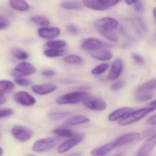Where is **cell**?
I'll list each match as a JSON object with an SVG mask.
<instances>
[{"label": "cell", "instance_id": "obj_1", "mask_svg": "<svg viewBox=\"0 0 156 156\" xmlns=\"http://www.w3.org/2000/svg\"><path fill=\"white\" fill-rule=\"evenodd\" d=\"M94 26L101 34L105 36L114 32V30L117 28L118 23L115 19L105 17L97 21Z\"/></svg>", "mask_w": 156, "mask_h": 156}, {"label": "cell", "instance_id": "obj_2", "mask_svg": "<svg viewBox=\"0 0 156 156\" xmlns=\"http://www.w3.org/2000/svg\"><path fill=\"white\" fill-rule=\"evenodd\" d=\"M155 107L145 108L137 111L132 112L123 117L118 122V124L120 126H126L132 124L145 117L148 113L154 111Z\"/></svg>", "mask_w": 156, "mask_h": 156}, {"label": "cell", "instance_id": "obj_3", "mask_svg": "<svg viewBox=\"0 0 156 156\" xmlns=\"http://www.w3.org/2000/svg\"><path fill=\"white\" fill-rule=\"evenodd\" d=\"M60 139L55 137L45 138L37 140L34 144L33 150L35 152H42L51 150L57 144Z\"/></svg>", "mask_w": 156, "mask_h": 156}, {"label": "cell", "instance_id": "obj_4", "mask_svg": "<svg viewBox=\"0 0 156 156\" xmlns=\"http://www.w3.org/2000/svg\"><path fill=\"white\" fill-rule=\"evenodd\" d=\"M87 97V94L83 92H73L59 97L55 101L57 104L60 105L76 104L80 101H83Z\"/></svg>", "mask_w": 156, "mask_h": 156}, {"label": "cell", "instance_id": "obj_5", "mask_svg": "<svg viewBox=\"0 0 156 156\" xmlns=\"http://www.w3.org/2000/svg\"><path fill=\"white\" fill-rule=\"evenodd\" d=\"M36 72V68L31 64L22 62L15 66L12 72V75L16 77H21L34 74Z\"/></svg>", "mask_w": 156, "mask_h": 156}, {"label": "cell", "instance_id": "obj_6", "mask_svg": "<svg viewBox=\"0 0 156 156\" xmlns=\"http://www.w3.org/2000/svg\"><path fill=\"white\" fill-rule=\"evenodd\" d=\"M84 135L83 133H74L73 136L64 141L58 147L57 151L59 153H63L68 151L76 145L83 140Z\"/></svg>", "mask_w": 156, "mask_h": 156}, {"label": "cell", "instance_id": "obj_7", "mask_svg": "<svg viewBox=\"0 0 156 156\" xmlns=\"http://www.w3.org/2000/svg\"><path fill=\"white\" fill-rule=\"evenodd\" d=\"M11 132L13 136L21 142L28 141L33 135V132L31 129L20 125L14 126L12 129Z\"/></svg>", "mask_w": 156, "mask_h": 156}, {"label": "cell", "instance_id": "obj_8", "mask_svg": "<svg viewBox=\"0 0 156 156\" xmlns=\"http://www.w3.org/2000/svg\"><path fill=\"white\" fill-rule=\"evenodd\" d=\"M84 105L93 110L102 111L106 108L107 105L105 100L99 98H87L83 101Z\"/></svg>", "mask_w": 156, "mask_h": 156}, {"label": "cell", "instance_id": "obj_9", "mask_svg": "<svg viewBox=\"0 0 156 156\" xmlns=\"http://www.w3.org/2000/svg\"><path fill=\"white\" fill-rule=\"evenodd\" d=\"M14 99L18 104L25 106L33 105L36 102L33 96L29 93L24 91H20L16 93L14 95Z\"/></svg>", "mask_w": 156, "mask_h": 156}, {"label": "cell", "instance_id": "obj_10", "mask_svg": "<svg viewBox=\"0 0 156 156\" xmlns=\"http://www.w3.org/2000/svg\"><path fill=\"white\" fill-rule=\"evenodd\" d=\"M156 135L154 134L149 138L147 139L144 143L141 145L139 150L137 152V156H148L151 152L153 147L156 145Z\"/></svg>", "mask_w": 156, "mask_h": 156}, {"label": "cell", "instance_id": "obj_11", "mask_svg": "<svg viewBox=\"0 0 156 156\" xmlns=\"http://www.w3.org/2000/svg\"><path fill=\"white\" fill-rule=\"evenodd\" d=\"M123 65L120 59L115 61L112 64L109 73L108 75V80L110 81L117 79L121 74L123 70Z\"/></svg>", "mask_w": 156, "mask_h": 156}, {"label": "cell", "instance_id": "obj_12", "mask_svg": "<svg viewBox=\"0 0 156 156\" xmlns=\"http://www.w3.org/2000/svg\"><path fill=\"white\" fill-rule=\"evenodd\" d=\"M140 136L139 133L130 132L119 137L114 141L116 146H123L135 141Z\"/></svg>", "mask_w": 156, "mask_h": 156}, {"label": "cell", "instance_id": "obj_13", "mask_svg": "<svg viewBox=\"0 0 156 156\" xmlns=\"http://www.w3.org/2000/svg\"><path fill=\"white\" fill-rule=\"evenodd\" d=\"M57 86L53 84L45 83L33 86L32 89L34 92L39 95H46L55 91Z\"/></svg>", "mask_w": 156, "mask_h": 156}, {"label": "cell", "instance_id": "obj_14", "mask_svg": "<svg viewBox=\"0 0 156 156\" xmlns=\"http://www.w3.org/2000/svg\"><path fill=\"white\" fill-rule=\"evenodd\" d=\"M102 46L100 41L96 38H91L84 40L81 44L82 49L86 51H96L100 49Z\"/></svg>", "mask_w": 156, "mask_h": 156}, {"label": "cell", "instance_id": "obj_15", "mask_svg": "<svg viewBox=\"0 0 156 156\" xmlns=\"http://www.w3.org/2000/svg\"><path fill=\"white\" fill-rule=\"evenodd\" d=\"M60 33V29L57 27L41 28L38 30V34L40 37L44 39H54L58 37Z\"/></svg>", "mask_w": 156, "mask_h": 156}, {"label": "cell", "instance_id": "obj_16", "mask_svg": "<svg viewBox=\"0 0 156 156\" xmlns=\"http://www.w3.org/2000/svg\"><path fill=\"white\" fill-rule=\"evenodd\" d=\"M134 111L133 108L129 107H123L119 108L108 115V119L110 121H114L122 118L123 117Z\"/></svg>", "mask_w": 156, "mask_h": 156}, {"label": "cell", "instance_id": "obj_17", "mask_svg": "<svg viewBox=\"0 0 156 156\" xmlns=\"http://www.w3.org/2000/svg\"><path fill=\"white\" fill-rule=\"evenodd\" d=\"M115 144V142H109L107 143L101 147H98L91 151V154L94 156H103L105 155L107 153L111 151L116 147Z\"/></svg>", "mask_w": 156, "mask_h": 156}, {"label": "cell", "instance_id": "obj_18", "mask_svg": "<svg viewBox=\"0 0 156 156\" xmlns=\"http://www.w3.org/2000/svg\"><path fill=\"white\" fill-rule=\"evenodd\" d=\"M90 121V119L82 115H78L72 117L70 119L66 120L64 125L65 126H74V125H79V124H84L87 123Z\"/></svg>", "mask_w": 156, "mask_h": 156}, {"label": "cell", "instance_id": "obj_19", "mask_svg": "<svg viewBox=\"0 0 156 156\" xmlns=\"http://www.w3.org/2000/svg\"><path fill=\"white\" fill-rule=\"evenodd\" d=\"M9 3L15 10L26 11L30 9L29 4L24 0H10Z\"/></svg>", "mask_w": 156, "mask_h": 156}, {"label": "cell", "instance_id": "obj_20", "mask_svg": "<svg viewBox=\"0 0 156 156\" xmlns=\"http://www.w3.org/2000/svg\"><path fill=\"white\" fill-rule=\"evenodd\" d=\"M91 55L97 60L105 61L110 60L112 58L113 54L108 50H102L93 53Z\"/></svg>", "mask_w": 156, "mask_h": 156}, {"label": "cell", "instance_id": "obj_21", "mask_svg": "<svg viewBox=\"0 0 156 156\" xmlns=\"http://www.w3.org/2000/svg\"><path fill=\"white\" fill-rule=\"evenodd\" d=\"M83 4L86 7L95 10L103 11L108 9L103 6L98 0H83Z\"/></svg>", "mask_w": 156, "mask_h": 156}, {"label": "cell", "instance_id": "obj_22", "mask_svg": "<svg viewBox=\"0 0 156 156\" xmlns=\"http://www.w3.org/2000/svg\"><path fill=\"white\" fill-rule=\"evenodd\" d=\"M156 84L155 79H151L150 81L141 85L137 88L136 92V93H139L154 91L156 89Z\"/></svg>", "mask_w": 156, "mask_h": 156}, {"label": "cell", "instance_id": "obj_23", "mask_svg": "<svg viewBox=\"0 0 156 156\" xmlns=\"http://www.w3.org/2000/svg\"><path fill=\"white\" fill-rule=\"evenodd\" d=\"M62 8L68 10H80L83 9L82 4L76 1H64L61 3Z\"/></svg>", "mask_w": 156, "mask_h": 156}, {"label": "cell", "instance_id": "obj_24", "mask_svg": "<svg viewBox=\"0 0 156 156\" xmlns=\"http://www.w3.org/2000/svg\"><path fill=\"white\" fill-rule=\"evenodd\" d=\"M15 87V85L10 81L7 80L0 81V93L4 94L12 91Z\"/></svg>", "mask_w": 156, "mask_h": 156}, {"label": "cell", "instance_id": "obj_25", "mask_svg": "<svg viewBox=\"0 0 156 156\" xmlns=\"http://www.w3.org/2000/svg\"><path fill=\"white\" fill-rule=\"evenodd\" d=\"M44 55L48 57H57L63 56L66 53L64 50L61 49H52L44 51Z\"/></svg>", "mask_w": 156, "mask_h": 156}, {"label": "cell", "instance_id": "obj_26", "mask_svg": "<svg viewBox=\"0 0 156 156\" xmlns=\"http://www.w3.org/2000/svg\"><path fill=\"white\" fill-rule=\"evenodd\" d=\"M53 133L55 135L63 137L70 138L73 136L74 133L73 131L67 129L58 128L53 130Z\"/></svg>", "mask_w": 156, "mask_h": 156}, {"label": "cell", "instance_id": "obj_27", "mask_svg": "<svg viewBox=\"0 0 156 156\" xmlns=\"http://www.w3.org/2000/svg\"><path fill=\"white\" fill-rule=\"evenodd\" d=\"M31 20L34 23L41 26L45 27L50 25V22L49 20L44 16H34L31 18Z\"/></svg>", "mask_w": 156, "mask_h": 156}, {"label": "cell", "instance_id": "obj_28", "mask_svg": "<svg viewBox=\"0 0 156 156\" xmlns=\"http://www.w3.org/2000/svg\"><path fill=\"white\" fill-rule=\"evenodd\" d=\"M64 61L71 64H80L83 62V59L77 55H70L64 58Z\"/></svg>", "mask_w": 156, "mask_h": 156}, {"label": "cell", "instance_id": "obj_29", "mask_svg": "<svg viewBox=\"0 0 156 156\" xmlns=\"http://www.w3.org/2000/svg\"><path fill=\"white\" fill-rule=\"evenodd\" d=\"M154 95L151 93L143 92V93H137L135 96V100L138 102H144L148 101L153 98Z\"/></svg>", "mask_w": 156, "mask_h": 156}, {"label": "cell", "instance_id": "obj_30", "mask_svg": "<svg viewBox=\"0 0 156 156\" xmlns=\"http://www.w3.org/2000/svg\"><path fill=\"white\" fill-rule=\"evenodd\" d=\"M12 55L17 59L20 60H25L29 57L28 54L20 49L15 48L12 51Z\"/></svg>", "mask_w": 156, "mask_h": 156}, {"label": "cell", "instance_id": "obj_31", "mask_svg": "<svg viewBox=\"0 0 156 156\" xmlns=\"http://www.w3.org/2000/svg\"><path fill=\"white\" fill-rule=\"evenodd\" d=\"M70 114V112H52L49 114V118L51 120L56 121L64 118Z\"/></svg>", "mask_w": 156, "mask_h": 156}, {"label": "cell", "instance_id": "obj_32", "mask_svg": "<svg viewBox=\"0 0 156 156\" xmlns=\"http://www.w3.org/2000/svg\"><path fill=\"white\" fill-rule=\"evenodd\" d=\"M46 45L52 49H62L66 47V43L63 41H48Z\"/></svg>", "mask_w": 156, "mask_h": 156}, {"label": "cell", "instance_id": "obj_33", "mask_svg": "<svg viewBox=\"0 0 156 156\" xmlns=\"http://www.w3.org/2000/svg\"><path fill=\"white\" fill-rule=\"evenodd\" d=\"M109 64L108 63H102L97 66L91 71L94 75H100L103 74L108 69Z\"/></svg>", "mask_w": 156, "mask_h": 156}, {"label": "cell", "instance_id": "obj_34", "mask_svg": "<svg viewBox=\"0 0 156 156\" xmlns=\"http://www.w3.org/2000/svg\"><path fill=\"white\" fill-rule=\"evenodd\" d=\"M10 21L4 15L0 14V30H6L10 25Z\"/></svg>", "mask_w": 156, "mask_h": 156}, {"label": "cell", "instance_id": "obj_35", "mask_svg": "<svg viewBox=\"0 0 156 156\" xmlns=\"http://www.w3.org/2000/svg\"><path fill=\"white\" fill-rule=\"evenodd\" d=\"M100 3L107 9H109L116 5L120 0H98Z\"/></svg>", "mask_w": 156, "mask_h": 156}, {"label": "cell", "instance_id": "obj_36", "mask_svg": "<svg viewBox=\"0 0 156 156\" xmlns=\"http://www.w3.org/2000/svg\"><path fill=\"white\" fill-rule=\"evenodd\" d=\"M15 83L21 86L27 87L31 85L32 83V82L29 79L22 78L20 77H17L14 80Z\"/></svg>", "mask_w": 156, "mask_h": 156}, {"label": "cell", "instance_id": "obj_37", "mask_svg": "<svg viewBox=\"0 0 156 156\" xmlns=\"http://www.w3.org/2000/svg\"><path fill=\"white\" fill-rule=\"evenodd\" d=\"M126 83L124 80H120L117 81L111 86V90L113 91H118L120 90L126 86Z\"/></svg>", "mask_w": 156, "mask_h": 156}, {"label": "cell", "instance_id": "obj_38", "mask_svg": "<svg viewBox=\"0 0 156 156\" xmlns=\"http://www.w3.org/2000/svg\"><path fill=\"white\" fill-rule=\"evenodd\" d=\"M13 110L9 108L6 109H0V119L8 117L13 115Z\"/></svg>", "mask_w": 156, "mask_h": 156}, {"label": "cell", "instance_id": "obj_39", "mask_svg": "<svg viewBox=\"0 0 156 156\" xmlns=\"http://www.w3.org/2000/svg\"><path fill=\"white\" fill-rule=\"evenodd\" d=\"M131 57L134 61L138 64L141 65L144 63V60L142 56L136 53H133L131 54Z\"/></svg>", "mask_w": 156, "mask_h": 156}, {"label": "cell", "instance_id": "obj_40", "mask_svg": "<svg viewBox=\"0 0 156 156\" xmlns=\"http://www.w3.org/2000/svg\"><path fill=\"white\" fill-rule=\"evenodd\" d=\"M67 30L68 32L74 35H76L78 34V30L76 27L73 25H68L67 27Z\"/></svg>", "mask_w": 156, "mask_h": 156}, {"label": "cell", "instance_id": "obj_41", "mask_svg": "<svg viewBox=\"0 0 156 156\" xmlns=\"http://www.w3.org/2000/svg\"><path fill=\"white\" fill-rule=\"evenodd\" d=\"M42 74L43 76L46 77H50L53 76L55 74V72L52 70H45L42 72Z\"/></svg>", "mask_w": 156, "mask_h": 156}, {"label": "cell", "instance_id": "obj_42", "mask_svg": "<svg viewBox=\"0 0 156 156\" xmlns=\"http://www.w3.org/2000/svg\"><path fill=\"white\" fill-rule=\"evenodd\" d=\"M147 123L149 125H151V126H155L156 124V115H154L150 117L147 120Z\"/></svg>", "mask_w": 156, "mask_h": 156}, {"label": "cell", "instance_id": "obj_43", "mask_svg": "<svg viewBox=\"0 0 156 156\" xmlns=\"http://www.w3.org/2000/svg\"><path fill=\"white\" fill-rule=\"evenodd\" d=\"M138 22L140 26V27L143 29V30L145 31H146L147 30V25H146L145 22H144L142 19H138Z\"/></svg>", "mask_w": 156, "mask_h": 156}, {"label": "cell", "instance_id": "obj_44", "mask_svg": "<svg viewBox=\"0 0 156 156\" xmlns=\"http://www.w3.org/2000/svg\"><path fill=\"white\" fill-rule=\"evenodd\" d=\"M135 3H136V5L135 6V9L136 11L137 12H140L142 10V6L140 2L137 1Z\"/></svg>", "mask_w": 156, "mask_h": 156}, {"label": "cell", "instance_id": "obj_45", "mask_svg": "<svg viewBox=\"0 0 156 156\" xmlns=\"http://www.w3.org/2000/svg\"><path fill=\"white\" fill-rule=\"evenodd\" d=\"M7 102V98L4 96V94L0 93V105L5 104Z\"/></svg>", "mask_w": 156, "mask_h": 156}, {"label": "cell", "instance_id": "obj_46", "mask_svg": "<svg viewBox=\"0 0 156 156\" xmlns=\"http://www.w3.org/2000/svg\"><path fill=\"white\" fill-rule=\"evenodd\" d=\"M139 0H125L126 3L128 5H132L138 1Z\"/></svg>", "mask_w": 156, "mask_h": 156}, {"label": "cell", "instance_id": "obj_47", "mask_svg": "<svg viewBox=\"0 0 156 156\" xmlns=\"http://www.w3.org/2000/svg\"><path fill=\"white\" fill-rule=\"evenodd\" d=\"M152 130H153V129H149V130H147V131L144 133V135H145V136H148L149 135L151 134L152 132H153V131H155V130H153V131H152Z\"/></svg>", "mask_w": 156, "mask_h": 156}, {"label": "cell", "instance_id": "obj_48", "mask_svg": "<svg viewBox=\"0 0 156 156\" xmlns=\"http://www.w3.org/2000/svg\"><path fill=\"white\" fill-rule=\"evenodd\" d=\"M149 105L151 107L156 108V100L152 101V102Z\"/></svg>", "mask_w": 156, "mask_h": 156}, {"label": "cell", "instance_id": "obj_49", "mask_svg": "<svg viewBox=\"0 0 156 156\" xmlns=\"http://www.w3.org/2000/svg\"><path fill=\"white\" fill-rule=\"evenodd\" d=\"M82 155V154L81 153H79V152H76V153H73V154H71V156H80V155Z\"/></svg>", "mask_w": 156, "mask_h": 156}, {"label": "cell", "instance_id": "obj_50", "mask_svg": "<svg viewBox=\"0 0 156 156\" xmlns=\"http://www.w3.org/2000/svg\"><path fill=\"white\" fill-rule=\"evenodd\" d=\"M3 150L2 148L1 147H0V156H2L3 154Z\"/></svg>", "mask_w": 156, "mask_h": 156}, {"label": "cell", "instance_id": "obj_51", "mask_svg": "<svg viewBox=\"0 0 156 156\" xmlns=\"http://www.w3.org/2000/svg\"><path fill=\"white\" fill-rule=\"evenodd\" d=\"M156 8H154V9L153 10V15H154V18H156Z\"/></svg>", "mask_w": 156, "mask_h": 156}, {"label": "cell", "instance_id": "obj_52", "mask_svg": "<svg viewBox=\"0 0 156 156\" xmlns=\"http://www.w3.org/2000/svg\"><path fill=\"white\" fill-rule=\"evenodd\" d=\"M1 134L0 133V138H1Z\"/></svg>", "mask_w": 156, "mask_h": 156}]
</instances>
